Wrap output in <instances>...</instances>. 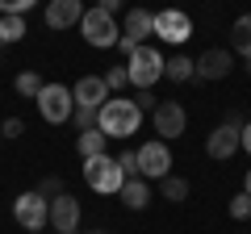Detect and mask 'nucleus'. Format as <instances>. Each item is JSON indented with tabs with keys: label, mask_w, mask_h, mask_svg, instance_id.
I'll use <instances>...</instances> for the list:
<instances>
[{
	"label": "nucleus",
	"mask_w": 251,
	"mask_h": 234,
	"mask_svg": "<svg viewBox=\"0 0 251 234\" xmlns=\"http://www.w3.org/2000/svg\"><path fill=\"white\" fill-rule=\"evenodd\" d=\"M138 126H143V109L134 105L130 96H109L105 105L97 109V130L105 138H130V134H138Z\"/></svg>",
	"instance_id": "1"
},
{
	"label": "nucleus",
	"mask_w": 251,
	"mask_h": 234,
	"mask_svg": "<svg viewBox=\"0 0 251 234\" xmlns=\"http://www.w3.org/2000/svg\"><path fill=\"white\" fill-rule=\"evenodd\" d=\"M34 100H38L42 121H50V126L72 121V113H75V96H72V88H63V84H42V92H38Z\"/></svg>",
	"instance_id": "2"
},
{
	"label": "nucleus",
	"mask_w": 251,
	"mask_h": 234,
	"mask_svg": "<svg viewBox=\"0 0 251 234\" xmlns=\"http://www.w3.org/2000/svg\"><path fill=\"white\" fill-rule=\"evenodd\" d=\"M80 34H84V42H88V46L105 50V46H117L122 29H117L113 13H105V9H84V17H80Z\"/></svg>",
	"instance_id": "3"
},
{
	"label": "nucleus",
	"mask_w": 251,
	"mask_h": 234,
	"mask_svg": "<svg viewBox=\"0 0 251 234\" xmlns=\"http://www.w3.org/2000/svg\"><path fill=\"white\" fill-rule=\"evenodd\" d=\"M163 63H168V59H163V54L155 50V46H147V42H143L134 54H130V59H126L130 84H134V88H151V84L163 75Z\"/></svg>",
	"instance_id": "4"
},
{
	"label": "nucleus",
	"mask_w": 251,
	"mask_h": 234,
	"mask_svg": "<svg viewBox=\"0 0 251 234\" xmlns=\"http://www.w3.org/2000/svg\"><path fill=\"white\" fill-rule=\"evenodd\" d=\"M84 180H88L92 192H122L126 176H122V167H117V159L92 155V159H84Z\"/></svg>",
	"instance_id": "5"
},
{
	"label": "nucleus",
	"mask_w": 251,
	"mask_h": 234,
	"mask_svg": "<svg viewBox=\"0 0 251 234\" xmlns=\"http://www.w3.org/2000/svg\"><path fill=\"white\" fill-rule=\"evenodd\" d=\"M138 176H143L147 184H159L163 176H172V151L163 138H155V142H143L138 146Z\"/></svg>",
	"instance_id": "6"
},
{
	"label": "nucleus",
	"mask_w": 251,
	"mask_h": 234,
	"mask_svg": "<svg viewBox=\"0 0 251 234\" xmlns=\"http://www.w3.org/2000/svg\"><path fill=\"white\" fill-rule=\"evenodd\" d=\"M151 34H155V13H147V9H130V13H126V25H122L117 46H122V54L130 59V54H134Z\"/></svg>",
	"instance_id": "7"
},
{
	"label": "nucleus",
	"mask_w": 251,
	"mask_h": 234,
	"mask_svg": "<svg viewBox=\"0 0 251 234\" xmlns=\"http://www.w3.org/2000/svg\"><path fill=\"white\" fill-rule=\"evenodd\" d=\"M13 217H17L25 230H42V226H50V201L42 197V192H21L17 201H13Z\"/></svg>",
	"instance_id": "8"
},
{
	"label": "nucleus",
	"mask_w": 251,
	"mask_h": 234,
	"mask_svg": "<svg viewBox=\"0 0 251 234\" xmlns=\"http://www.w3.org/2000/svg\"><path fill=\"white\" fill-rule=\"evenodd\" d=\"M239 130H243V117H239V113H234V117H226L222 126H218L214 134L205 138V155H209V159H218V163H222V159H230V155L243 146Z\"/></svg>",
	"instance_id": "9"
},
{
	"label": "nucleus",
	"mask_w": 251,
	"mask_h": 234,
	"mask_svg": "<svg viewBox=\"0 0 251 234\" xmlns=\"http://www.w3.org/2000/svg\"><path fill=\"white\" fill-rule=\"evenodd\" d=\"M155 34H159V42L180 46V42L193 38V21H188V13H180V9H159L155 13Z\"/></svg>",
	"instance_id": "10"
},
{
	"label": "nucleus",
	"mask_w": 251,
	"mask_h": 234,
	"mask_svg": "<svg viewBox=\"0 0 251 234\" xmlns=\"http://www.w3.org/2000/svg\"><path fill=\"white\" fill-rule=\"evenodd\" d=\"M151 126H155V134H159L163 142H168V138H180V134H184V126H188L184 105H180V100H163V105L151 113Z\"/></svg>",
	"instance_id": "11"
},
{
	"label": "nucleus",
	"mask_w": 251,
	"mask_h": 234,
	"mask_svg": "<svg viewBox=\"0 0 251 234\" xmlns=\"http://www.w3.org/2000/svg\"><path fill=\"white\" fill-rule=\"evenodd\" d=\"M50 226L59 234H72L75 226H80V201H75L72 192H59V197L50 201Z\"/></svg>",
	"instance_id": "12"
},
{
	"label": "nucleus",
	"mask_w": 251,
	"mask_h": 234,
	"mask_svg": "<svg viewBox=\"0 0 251 234\" xmlns=\"http://www.w3.org/2000/svg\"><path fill=\"white\" fill-rule=\"evenodd\" d=\"M193 67H197L201 80H226V75H230V67H234V59H230V50H222V46H209V50L201 54Z\"/></svg>",
	"instance_id": "13"
},
{
	"label": "nucleus",
	"mask_w": 251,
	"mask_h": 234,
	"mask_svg": "<svg viewBox=\"0 0 251 234\" xmlns=\"http://www.w3.org/2000/svg\"><path fill=\"white\" fill-rule=\"evenodd\" d=\"M80 17H84V0H46V25L50 29L80 25Z\"/></svg>",
	"instance_id": "14"
},
{
	"label": "nucleus",
	"mask_w": 251,
	"mask_h": 234,
	"mask_svg": "<svg viewBox=\"0 0 251 234\" xmlns=\"http://www.w3.org/2000/svg\"><path fill=\"white\" fill-rule=\"evenodd\" d=\"M72 96H75V105H84V109H100V105L109 100V84H105V75H84V80H75Z\"/></svg>",
	"instance_id": "15"
},
{
	"label": "nucleus",
	"mask_w": 251,
	"mask_h": 234,
	"mask_svg": "<svg viewBox=\"0 0 251 234\" xmlns=\"http://www.w3.org/2000/svg\"><path fill=\"white\" fill-rule=\"evenodd\" d=\"M117 197H122V205L126 209H147V201H151V184L143 180V176H130V180L122 184V192H117Z\"/></svg>",
	"instance_id": "16"
},
{
	"label": "nucleus",
	"mask_w": 251,
	"mask_h": 234,
	"mask_svg": "<svg viewBox=\"0 0 251 234\" xmlns=\"http://www.w3.org/2000/svg\"><path fill=\"white\" fill-rule=\"evenodd\" d=\"M230 50L243 54V59L251 63V13L234 17V25H230Z\"/></svg>",
	"instance_id": "17"
},
{
	"label": "nucleus",
	"mask_w": 251,
	"mask_h": 234,
	"mask_svg": "<svg viewBox=\"0 0 251 234\" xmlns=\"http://www.w3.org/2000/svg\"><path fill=\"white\" fill-rule=\"evenodd\" d=\"M105 142H109V138L100 134L97 126H92V130H80V138H75V151H80L84 159H92V155H105Z\"/></svg>",
	"instance_id": "18"
},
{
	"label": "nucleus",
	"mask_w": 251,
	"mask_h": 234,
	"mask_svg": "<svg viewBox=\"0 0 251 234\" xmlns=\"http://www.w3.org/2000/svg\"><path fill=\"white\" fill-rule=\"evenodd\" d=\"M163 75H168L172 84H188L193 75H197V67H193V59L176 54V59H168V63H163Z\"/></svg>",
	"instance_id": "19"
},
{
	"label": "nucleus",
	"mask_w": 251,
	"mask_h": 234,
	"mask_svg": "<svg viewBox=\"0 0 251 234\" xmlns=\"http://www.w3.org/2000/svg\"><path fill=\"white\" fill-rule=\"evenodd\" d=\"M25 38V17H0V46Z\"/></svg>",
	"instance_id": "20"
},
{
	"label": "nucleus",
	"mask_w": 251,
	"mask_h": 234,
	"mask_svg": "<svg viewBox=\"0 0 251 234\" xmlns=\"http://www.w3.org/2000/svg\"><path fill=\"white\" fill-rule=\"evenodd\" d=\"M159 197L163 201H184L188 197V180H180V176H163V180H159Z\"/></svg>",
	"instance_id": "21"
},
{
	"label": "nucleus",
	"mask_w": 251,
	"mask_h": 234,
	"mask_svg": "<svg viewBox=\"0 0 251 234\" xmlns=\"http://www.w3.org/2000/svg\"><path fill=\"white\" fill-rule=\"evenodd\" d=\"M13 88H17L21 96H38V92H42V75H34V71H21L17 80H13Z\"/></svg>",
	"instance_id": "22"
},
{
	"label": "nucleus",
	"mask_w": 251,
	"mask_h": 234,
	"mask_svg": "<svg viewBox=\"0 0 251 234\" xmlns=\"http://www.w3.org/2000/svg\"><path fill=\"white\" fill-rule=\"evenodd\" d=\"M226 213H230L234 222H247V217H251V197H247V192H239V197H230V205H226Z\"/></svg>",
	"instance_id": "23"
},
{
	"label": "nucleus",
	"mask_w": 251,
	"mask_h": 234,
	"mask_svg": "<svg viewBox=\"0 0 251 234\" xmlns=\"http://www.w3.org/2000/svg\"><path fill=\"white\" fill-rule=\"evenodd\" d=\"M34 4L38 0H0V13H4V17H25Z\"/></svg>",
	"instance_id": "24"
},
{
	"label": "nucleus",
	"mask_w": 251,
	"mask_h": 234,
	"mask_svg": "<svg viewBox=\"0 0 251 234\" xmlns=\"http://www.w3.org/2000/svg\"><path fill=\"white\" fill-rule=\"evenodd\" d=\"M72 121H75V130H92V126H97V109H84V105H75Z\"/></svg>",
	"instance_id": "25"
},
{
	"label": "nucleus",
	"mask_w": 251,
	"mask_h": 234,
	"mask_svg": "<svg viewBox=\"0 0 251 234\" xmlns=\"http://www.w3.org/2000/svg\"><path fill=\"white\" fill-rule=\"evenodd\" d=\"M117 167H122L126 180H130V176H138V151H122V155H117Z\"/></svg>",
	"instance_id": "26"
},
{
	"label": "nucleus",
	"mask_w": 251,
	"mask_h": 234,
	"mask_svg": "<svg viewBox=\"0 0 251 234\" xmlns=\"http://www.w3.org/2000/svg\"><path fill=\"white\" fill-rule=\"evenodd\" d=\"M105 84H109V92H113V88H126V84H130L126 63H122V67H109V71H105Z\"/></svg>",
	"instance_id": "27"
},
{
	"label": "nucleus",
	"mask_w": 251,
	"mask_h": 234,
	"mask_svg": "<svg viewBox=\"0 0 251 234\" xmlns=\"http://www.w3.org/2000/svg\"><path fill=\"white\" fill-rule=\"evenodd\" d=\"M25 134V121L21 117H4V126H0V138H21Z\"/></svg>",
	"instance_id": "28"
},
{
	"label": "nucleus",
	"mask_w": 251,
	"mask_h": 234,
	"mask_svg": "<svg viewBox=\"0 0 251 234\" xmlns=\"http://www.w3.org/2000/svg\"><path fill=\"white\" fill-rule=\"evenodd\" d=\"M38 192H42L46 201H54V197H59V192H63V180H59V176H46V180L38 184Z\"/></svg>",
	"instance_id": "29"
},
{
	"label": "nucleus",
	"mask_w": 251,
	"mask_h": 234,
	"mask_svg": "<svg viewBox=\"0 0 251 234\" xmlns=\"http://www.w3.org/2000/svg\"><path fill=\"white\" fill-rule=\"evenodd\" d=\"M130 100H134V105L143 109V113H147V109H151V113H155V109H159V100L151 96V88H138V92H134V96H130Z\"/></svg>",
	"instance_id": "30"
},
{
	"label": "nucleus",
	"mask_w": 251,
	"mask_h": 234,
	"mask_svg": "<svg viewBox=\"0 0 251 234\" xmlns=\"http://www.w3.org/2000/svg\"><path fill=\"white\" fill-rule=\"evenodd\" d=\"M239 138H243V151L251 155V121H243V130H239Z\"/></svg>",
	"instance_id": "31"
},
{
	"label": "nucleus",
	"mask_w": 251,
	"mask_h": 234,
	"mask_svg": "<svg viewBox=\"0 0 251 234\" xmlns=\"http://www.w3.org/2000/svg\"><path fill=\"white\" fill-rule=\"evenodd\" d=\"M122 4H126V0H97V9H105V13H117Z\"/></svg>",
	"instance_id": "32"
},
{
	"label": "nucleus",
	"mask_w": 251,
	"mask_h": 234,
	"mask_svg": "<svg viewBox=\"0 0 251 234\" xmlns=\"http://www.w3.org/2000/svg\"><path fill=\"white\" fill-rule=\"evenodd\" d=\"M243 192H247V197H251V171H247V180H243Z\"/></svg>",
	"instance_id": "33"
},
{
	"label": "nucleus",
	"mask_w": 251,
	"mask_h": 234,
	"mask_svg": "<svg viewBox=\"0 0 251 234\" xmlns=\"http://www.w3.org/2000/svg\"><path fill=\"white\" fill-rule=\"evenodd\" d=\"M25 234H42V230H25Z\"/></svg>",
	"instance_id": "34"
},
{
	"label": "nucleus",
	"mask_w": 251,
	"mask_h": 234,
	"mask_svg": "<svg viewBox=\"0 0 251 234\" xmlns=\"http://www.w3.org/2000/svg\"><path fill=\"white\" fill-rule=\"evenodd\" d=\"M92 234H105V230H92Z\"/></svg>",
	"instance_id": "35"
},
{
	"label": "nucleus",
	"mask_w": 251,
	"mask_h": 234,
	"mask_svg": "<svg viewBox=\"0 0 251 234\" xmlns=\"http://www.w3.org/2000/svg\"><path fill=\"white\" fill-rule=\"evenodd\" d=\"M0 146H4V138H0Z\"/></svg>",
	"instance_id": "36"
},
{
	"label": "nucleus",
	"mask_w": 251,
	"mask_h": 234,
	"mask_svg": "<svg viewBox=\"0 0 251 234\" xmlns=\"http://www.w3.org/2000/svg\"><path fill=\"white\" fill-rule=\"evenodd\" d=\"M247 71H251V63H247Z\"/></svg>",
	"instance_id": "37"
},
{
	"label": "nucleus",
	"mask_w": 251,
	"mask_h": 234,
	"mask_svg": "<svg viewBox=\"0 0 251 234\" xmlns=\"http://www.w3.org/2000/svg\"><path fill=\"white\" fill-rule=\"evenodd\" d=\"M72 234H75V230H72Z\"/></svg>",
	"instance_id": "38"
}]
</instances>
